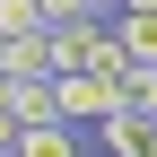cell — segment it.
Here are the masks:
<instances>
[{"instance_id": "1", "label": "cell", "mask_w": 157, "mask_h": 157, "mask_svg": "<svg viewBox=\"0 0 157 157\" xmlns=\"http://www.w3.org/2000/svg\"><path fill=\"white\" fill-rule=\"evenodd\" d=\"M52 87H61V122L78 131V122H105V113H122V87H105V78H96V70H70V78H52Z\"/></svg>"}, {"instance_id": "2", "label": "cell", "mask_w": 157, "mask_h": 157, "mask_svg": "<svg viewBox=\"0 0 157 157\" xmlns=\"http://www.w3.org/2000/svg\"><path fill=\"white\" fill-rule=\"evenodd\" d=\"M96 148H105V157H157V122H148L140 105H122V113L96 122Z\"/></svg>"}, {"instance_id": "3", "label": "cell", "mask_w": 157, "mask_h": 157, "mask_svg": "<svg viewBox=\"0 0 157 157\" xmlns=\"http://www.w3.org/2000/svg\"><path fill=\"white\" fill-rule=\"evenodd\" d=\"M9 105H17V122H61V87H52V78H9Z\"/></svg>"}, {"instance_id": "4", "label": "cell", "mask_w": 157, "mask_h": 157, "mask_svg": "<svg viewBox=\"0 0 157 157\" xmlns=\"http://www.w3.org/2000/svg\"><path fill=\"white\" fill-rule=\"evenodd\" d=\"M113 35H122V52H131L140 70H157V9H122Z\"/></svg>"}, {"instance_id": "5", "label": "cell", "mask_w": 157, "mask_h": 157, "mask_svg": "<svg viewBox=\"0 0 157 157\" xmlns=\"http://www.w3.org/2000/svg\"><path fill=\"white\" fill-rule=\"evenodd\" d=\"M9 157H78V131L70 122H35V131H17Z\"/></svg>"}, {"instance_id": "6", "label": "cell", "mask_w": 157, "mask_h": 157, "mask_svg": "<svg viewBox=\"0 0 157 157\" xmlns=\"http://www.w3.org/2000/svg\"><path fill=\"white\" fill-rule=\"evenodd\" d=\"M9 78H52V35H9Z\"/></svg>"}, {"instance_id": "7", "label": "cell", "mask_w": 157, "mask_h": 157, "mask_svg": "<svg viewBox=\"0 0 157 157\" xmlns=\"http://www.w3.org/2000/svg\"><path fill=\"white\" fill-rule=\"evenodd\" d=\"M0 35H52L44 0H0Z\"/></svg>"}, {"instance_id": "8", "label": "cell", "mask_w": 157, "mask_h": 157, "mask_svg": "<svg viewBox=\"0 0 157 157\" xmlns=\"http://www.w3.org/2000/svg\"><path fill=\"white\" fill-rule=\"evenodd\" d=\"M122 105H140L148 122H157V70H131V87H122Z\"/></svg>"}, {"instance_id": "9", "label": "cell", "mask_w": 157, "mask_h": 157, "mask_svg": "<svg viewBox=\"0 0 157 157\" xmlns=\"http://www.w3.org/2000/svg\"><path fill=\"white\" fill-rule=\"evenodd\" d=\"M44 17H52V26H70V17H96V9H87V0H44Z\"/></svg>"}, {"instance_id": "10", "label": "cell", "mask_w": 157, "mask_h": 157, "mask_svg": "<svg viewBox=\"0 0 157 157\" xmlns=\"http://www.w3.org/2000/svg\"><path fill=\"white\" fill-rule=\"evenodd\" d=\"M87 9H96V17H122V0H87Z\"/></svg>"}, {"instance_id": "11", "label": "cell", "mask_w": 157, "mask_h": 157, "mask_svg": "<svg viewBox=\"0 0 157 157\" xmlns=\"http://www.w3.org/2000/svg\"><path fill=\"white\" fill-rule=\"evenodd\" d=\"M122 9H157V0H122Z\"/></svg>"}, {"instance_id": "12", "label": "cell", "mask_w": 157, "mask_h": 157, "mask_svg": "<svg viewBox=\"0 0 157 157\" xmlns=\"http://www.w3.org/2000/svg\"><path fill=\"white\" fill-rule=\"evenodd\" d=\"M0 157H9V148H0Z\"/></svg>"}]
</instances>
